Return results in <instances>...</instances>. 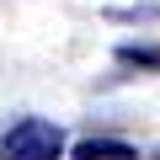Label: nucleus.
Masks as SVG:
<instances>
[{
    "mask_svg": "<svg viewBox=\"0 0 160 160\" xmlns=\"http://www.w3.org/2000/svg\"><path fill=\"white\" fill-rule=\"evenodd\" d=\"M59 155H64V133L48 118H22L0 139V160H59Z\"/></svg>",
    "mask_w": 160,
    "mask_h": 160,
    "instance_id": "obj_1",
    "label": "nucleus"
},
{
    "mask_svg": "<svg viewBox=\"0 0 160 160\" xmlns=\"http://www.w3.org/2000/svg\"><path fill=\"white\" fill-rule=\"evenodd\" d=\"M75 160H139V149L123 144V139H80Z\"/></svg>",
    "mask_w": 160,
    "mask_h": 160,
    "instance_id": "obj_2",
    "label": "nucleus"
},
{
    "mask_svg": "<svg viewBox=\"0 0 160 160\" xmlns=\"http://www.w3.org/2000/svg\"><path fill=\"white\" fill-rule=\"evenodd\" d=\"M118 59L133 64V69H160V48H155V43H123Z\"/></svg>",
    "mask_w": 160,
    "mask_h": 160,
    "instance_id": "obj_3",
    "label": "nucleus"
}]
</instances>
